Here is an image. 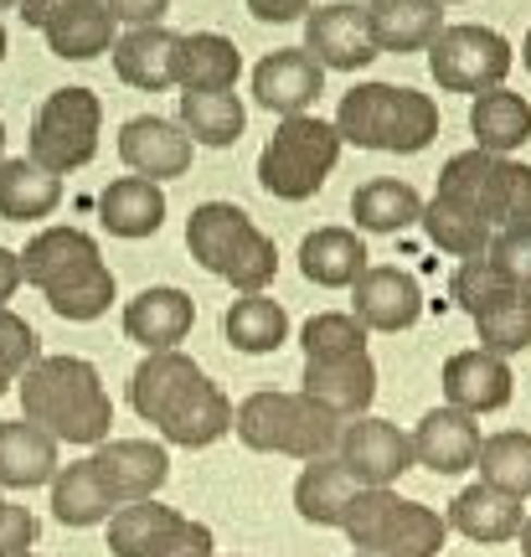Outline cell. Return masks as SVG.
Returning a JSON list of instances; mask_svg holds the SVG:
<instances>
[{
	"instance_id": "cell-1",
	"label": "cell",
	"mask_w": 531,
	"mask_h": 557,
	"mask_svg": "<svg viewBox=\"0 0 531 557\" xmlns=\"http://www.w3.org/2000/svg\"><path fill=\"white\" fill-rule=\"evenodd\" d=\"M129 403L145 423H156L165 444L207 449L233 429V403L186 351H145L129 377Z\"/></svg>"
},
{
	"instance_id": "cell-2",
	"label": "cell",
	"mask_w": 531,
	"mask_h": 557,
	"mask_svg": "<svg viewBox=\"0 0 531 557\" xmlns=\"http://www.w3.org/2000/svg\"><path fill=\"white\" fill-rule=\"evenodd\" d=\"M21 393V418L37 423L41 434H52L58 444H83L99 449L114 423V403L103 387L99 367L83 357H37L26 367V377L16 382Z\"/></svg>"
},
{
	"instance_id": "cell-3",
	"label": "cell",
	"mask_w": 531,
	"mask_h": 557,
	"mask_svg": "<svg viewBox=\"0 0 531 557\" xmlns=\"http://www.w3.org/2000/svg\"><path fill=\"white\" fill-rule=\"evenodd\" d=\"M21 278L41 289L62 320H99L114 305V269L103 263L99 238L83 227H41L21 253Z\"/></svg>"
},
{
	"instance_id": "cell-4",
	"label": "cell",
	"mask_w": 531,
	"mask_h": 557,
	"mask_svg": "<svg viewBox=\"0 0 531 557\" xmlns=\"http://www.w3.org/2000/svg\"><path fill=\"white\" fill-rule=\"evenodd\" d=\"M335 135L356 150L418 156L439 135V103L403 83H361L335 109Z\"/></svg>"
},
{
	"instance_id": "cell-5",
	"label": "cell",
	"mask_w": 531,
	"mask_h": 557,
	"mask_svg": "<svg viewBox=\"0 0 531 557\" xmlns=\"http://www.w3.org/2000/svg\"><path fill=\"white\" fill-rule=\"evenodd\" d=\"M341 429L346 418L331 413L325 403L305 398V393H279V387H263V393H248V398L233 408V434L258 449V455H289V459H335V444H341Z\"/></svg>"
},
{
	"instance_id": "cell-6",
	"label": "cell",
	"mask_w": 531,
	"mask_h": 557,
	"mask_svg": "<svg viewBox=\"0 0 531 557\" xmlns=\"http://www.w3.org/2000/svg\"><path fill=\"white\" fill-rule=\"evenodd\" d=\"M186 248L207 274L227 278L243 295H263L269 278L279 274L274 238L258 233V222L233 201H201L186 222Z\"/></svg>"
},
{
	"instance_id": "cell-7",
	"label": "cell",
	"mask_w": 531,
	"mask_h": 557,
	"mask_svg": "<svg viewBox=\"0 0 531 557\" xmlns=\"http://www.w3.org/2000/svg\"><path fill=\"white\" fill-rule=\"evenodd\" d=\"M439 201H449L491 233L531 222V165L511 156H485V150H459L439 171Z\"/></svg>"
},
{
	"instance_id": "cell-8",
	"label": "cell",
	"mask_w": 531,
	"mask_h": 557,
	"mask_svg": "<svg viewBox=\"0 0 531 557\" xmlns=\"http://www.w3.org/2000/svg\"><path fill=\"white\" fill-rule=\"evenodd\" d=\"M341 532L367 557H439L444 537H449V521L433 506L397 496L387 485V491H356Z\"/></svg>"
},
{
	"instance_id": "cell-9",
	"label": "cell",
	"mask_w": 531,
	"mask_h": 557,
	"mask_svg": "<svg viewBox=\"0 0 531 557\" xmlns=\"http://www.w3.org/2000/svg\"><path fill=\"white\" fill-rule=\"evenodd\" d=\"M335 160H341L335 124L316 120V114L279 120V129L269 135L263 156H258V186L279 201H305L325 186V176L335 171Z\"/></svg>"
},
{
	"instance_id": "cell-10",
	"label": "cell",
	"mask_w": 531,
	"mask_h": 557,
	"mask_svg": "<svg viewBox=\"0 0 531 557\" xmlns=\"http://www.w3.org/2000/svg\"><path fill=\"white\" fill-rule=\"evenodd\" d=\"M99 129H103V103L94 88H58L32 120V145L26 160L41 165L47 176H67L99 156Z\"/></svg>"
},
{
	"instance_id": "cell-11",
	"label": "cell",
	"mask_w": 531,
	"mask_h": 557,
	"mask_svg": "<svg viewBox=\"0 0 531 557\" xmlns=\"http://www.w3.org/2000/svg\"><path fill=\"white\" fill-rule=\"evenodd\" d=\"M429 73L439 88H449V94H491L506 83L511 73V41L491 32V26H444L429 47Z\"/></svg>"
},
{
	"instance_id": "cell-12",
	"label": "cell",
	"mask_w": 531,
	"mask_h": 557,
	"mask_svg": "<svg viewBox=\"0 0 531 557\" xmlns=\"http://www.w3.org/2000/svg\"><path fill=\"white\" fill-rule=\"evenodd\" d=\"M335 459L351 470L361 491H387L393 480H403L413 470V444H408V434L397 423L361 413V418H346Z\"/></svg>"
},
{
	"instance_id": "cell-13",
	"label": "cell",
	"mask_w": 531,
	"mask_h": 557,
	"mask_svg": "<svg viewBox=\"0 0 531 557\" xmlns=\"http://www.w3.org/2000/svg\"><path fill=\"white\" fill-rule=\"evenodd\" d=\"M94 470L109 485L114 506H135V500H156V491L171 475V455L165 444H150V438H103L94 449Z\"/></svg>"
},
{
	"instance_id": "cell-14",
	"label": "cell",
	"mask_w": 531,
	"mask_h": 557,
	"mask_svg": "<svg viewBox=\"0 0 531 557\" xmlns=\"http://www.w3.org/2000/svg\"><path fill=\"white\" fill-rule=\"evenodd\" d=\"M305 52L320 62V67H335V73H356L376 58L372 32H367V5H351V0H335V5H316L305 16Z\"/></svg>"
},
{
	"instance_id": "cell-15",
	"label": "cell",
	"mask_w": 531,
	"mask_h": 557,
	"mask_svg": "<svg viewBox=\"0 0 531 557\" xmlns=\"http://www.w3.org/2000/svg\"><path fill=\"white\" fill-rule=\"evenodd\" d=\"M351 315L367 331H408L423 315V289L397 263H367V274L351 284Z\"/></svg>"
},
{
	"instance_id": "cell-16",
	"label": "cell",
	"mask_w": 531,
	"mask_h": 557,
	"mask_svg": "<svg viewBox=\"0 0 531 557\" xmlns=\"http://www.w3.org/2000/svg\"><path fill=\"white\" fill-rule=\"evenodd\" d=\"M119 160L145 181H171L192 171V135L160 114H135L119 129Z\"/></svg>"
},
{
	"instance_id": "cell-17",
	"label": "cell",
	"mask_w": 531,
	"mask_h": 557,
	"mask_svg": "<svg viewBox=\"0 0 531 557\" xmlns=\"http://www.w3.org/2000/svg\"><path fill=\"white\" fill-rule=\"evenodd\" d=\"M413 444V465L433 470V475H465L474 470V459H480V423L470 413H459V408H429V413L418 418V429L408 434Z\"/></svg>"
},
{
	"instance_id": "cell-18",
	"label": "cell",
	"mask_w": 531,
	"mask_h": 557,
	"mask_svg": "<svg viewBox=\"0 0 531 557\" xmlns=\"http://www.w3.org/2000/svg\"><path fill=\"white\" fill-rule=\"evenodd\" d=\"M325 88V67H320L305 47H279L254 67V99L263 109H274L284 120L295 114H310V103L320 99Z\"/></svg>"
},
{
	"instance_id": "cell-19",
	"label": "cell",
	"mask_w": 531,
	"mask_h": 557,
	"mask_svg": "<svg viewBox=\"0 0 531 557\" xmlns=\"http://www.w3.org/2000/svg\"><path fill=\"white\" fill-rule=\"evenodd\" d=\"M197 325V305L176 284H150L124 305V336L145 351H181V341Z\"/></svg>"
},
{
	"instance_id": "cell-20",
	"label": "cell",
	"mask_w": 531,
	"mask_h": 557,
	"mask_svg": "<svg viewBox=\"0 0 531 557\" xmlns=\"http://www.w3.org/2000/svg\"><path fill=\"white\" fill-rule=\"evenodd\" d=\"M511 367H506V357H491V351H454L449 361H444V398H449V408H459V413H495V408H506L511 403Z\"/></svg>"
},
{
	"instance_id": "cell-21",
	"label": "cell",
	"mask_w": 531,
	"mask_h": 557,
	"mask_svg": "<svg viewBox=\"0 0 531 557\" xmlns=\"http://www.w3.org/2000/svg\"><path fill=\"white\" fill-rule=\"evenodd\" d=\"M299 382H305V387H299L305 398L325 403V408L341 418H361L376 398V367L367 351H356V357H331V361H305Z\"/></svg>"
},
{
	"instance_id": "cell-22",
	"label": "cell",
	"mask_w": 531,
	"mask_h": 557,
	"mask_svg": "<svg viewBox=\"0 0 531 557\" xmlns=\"http://www.w3.org/2000/svg\"><path fill=\"white\" fill-rule=\"evenodd\" d=\"M176 52L181 37L165 26H129L114 41V73L119 83H129L139 94H160L176 83Z\"/></svg>"
},
{
	"instance_id": "cell-23",
	"label": "cell",
	"mask_w": 531,
	"mask_h": 557,
	"mask_svg": "<svg viewBox=\"0 0 531 557\" xmlns=\"http://www.w3.org/2000/svg\"><path fill=\"white\" fill-rule=\"evenodd\" d=\"M367 32H372L376 52H423L444 32V5L439 0H372Z\"/></svg>"
},
{
	"instance_id": "cell-24",
	"label": "cell",
	"mask_w": 531,
	"mask_h": 557,
	"mask_svg": "<svg viewBox=\"0 0 531 557\" xmlns=\"http://www.w3.org/2000/svg\"><path fill=\"white\" fill-rule=\"evenodd\" d=\"M58 438L41 434L37 423L11 418L0 423V491H32V485H52L58 475Z\"/></svg>"
},
{
	"instance_id": "cell-25",
	"label": "cell",
	"mask_w": 531,
	"mask_h": 557,
	"mask_svg": "<svg viewBox=\"0 0 531 557\" xmlns=\"http://www.w3.org/2000/svg\"><path fill=\"white\" fill-rule=\"evenodd\" d=\"M99 222L114 238H156L165 222V191L160 181L119 176L99 191Z\"/></svg>"
},
{
	"instance_id": "cell-26",
	"label": "cell",
	"mask_w": 531,
	"mask_h": 557,
	"mask_svg": "<svg viewBox=\"0 0 531 557\" xmlns=\"http://www.w3.org/2000/svg\"><path fill=\"white\" fill-rule=\"evenodd\" d=\"M444 521L470 542H516L527 511H521V500L506 496V491H495V485H465V491L449 500V517Z\"/></svg>"
},
{
	"instance_id": "cell-27",
	"label": "cell",
	"mask_w": 531,
	"mask_h": 557,
	"mask_svg": "<svg viewBox=\"0 0 531 557\" xmlns=\"http://www.w3.org/2000/svg\"><path fill=\"white\" fill-rule=\"evenodd\" d=\"M299 274L320 289H351L367 274V243L351 227H316L299 243Z\"/></svg>"
},
{
	"instance_id": "cell-28",
	"label": "cell",
	"mask_w": 531,
	"mask_h": 557,
	"mask_svg": "<svg viewBox=\"0 0 531 557\" xmlns=\"http://www.w3.org/2000/svg\"><path fill=\"white\" fill-rule=\"evenodd\" d=\"M356 475L341 465V459H310L295 480V511L310 527H341L346 521V506L356 500Z\"/></svg>"
},
{
	"instance_id": "cell-29",
	"label": "cell",
	"mask_w": 531,
	"mask_h": 557,
	"mask_svg": "<svg viewBox=\"0 0 531 557\" xmlns=\"http://www.w3.org/2000/svg\"><path fill=\"white\" fill-rule=\"evenodd\" d=\"M41 32H47L52 58L88 62V58H99V52H114L119 21L109 16V5H103V0H83V5H73V11H62L58 21H47Z\"/></svg>"
},
{
	"instance_id": "cell-30",
	"label": "cell",
	"mask_w": 531,
	"mask_h": 557,
	"mask_svg": "<svg viewBox=\"0 0 531 557\" xmlns=\"http://www.w3.org/2000/svg\"><path fill=\"white\" fill-rule=\"evenodd\" d=\"M470 129H474V150L485 156H511L531 139V103L511 88H491L470 103Z\"/></svg>"
},
{
	"instance_id": "cell-31",
	"label": "cell",
	"mask_w": 531,
	"mask_h": 557,
	"mask_svg": "<svg viewBox=\"0 0 531 557\" xmlns=\"http://www.w3.org/2000/svg\"><path fill=\"white\" fill-rule=\"evenodd\" d=\"M237 47L222 32H192L181 37V52H176V83L186 94H227L237 83Z\"/></svg>"
},
{
	"instance_id": "cell-32",
	"label": "cell",
	"mask_w": 531,
	"mask_h": 557,
	"mask_svg": "<svg viewBox=\"0 0 531 557\" xmlns=\"http://www.w3.org/2000/svg\"><path fill=\"white\" fill-rule=\"evenodd\" d=\"M222 336L233 351L243 357H269L284 346L289 336V315H284V305L274 295H243L227 305V315H222Z\"/></svg>"
},
{
	"instance_id": "cell-33",
	"label": "cell",
	"mask_w": 531,
	"mask_h": 557,
	"mask_svg": "<svg viewBox=\"0 0 531 557\" xmlns=\"http://www.w3.org/2000/svg\"><path fill=\"white\" fill-rule=\"evenodd\" d=\"M474 336H480V351L491 357H516L531 346V289H495L480 310H474Z\"/></svg>"
},
{
	"instance_id": "cell-34",
	"label": "cell",
	"mask_w": 531,
	"mask_h": 557,
	"mask_svg": "<svg viewBox=\"0 0 531 557\" xmlns=\"http://www.w3.org/2000/svg\"><path fill=\"white\" fill-rule=\"evenodd\" d=\"M62 201V176H47L26 156L0 160V218L5 222H37L52 218Z\"/></svg>"
},
{
	"instance_id": "cell-35",
	"label": "cell",
	"mask_w": 531,
	"mask_h": 557,
	"mask_svg": "<svg viewBox=\"0 0 531 557\" xmlns=\"http://www.w3.org/2000/svg\"><path fill=\"white\" fill-rule=\"evenodd\" d=\"M114 511L119 506L109 496V485L99 480V470H94V459H78V465H67V470L52 475V517L62 527H99Z\"/></svg>"
},
{
	"instance_id": "cell-36",
	"label": "cell",
	"mask_w": 531,
	"mask_h": 557,
	"mask_svg": "<svg viewBox=\"0 0 531 557\" xmlns=\"http://www.w3.org/2000/svg\"><path fill=\"white\" fill-rule=\"evenodd\" d=\"M351 218L361 233H403V227H413L423 218V197L408 181L376 176L351 191Z\"/></svg>"
},
{
	"instance_id": "cell-37",
	"label": "cell",
	"mask_w": 531,
	"mask_h": 557,
	"mask_svg": "<svg viewBox=\"0 0 531 557\" xmlns=\"http://www.w3.org/2000/svg\"><path fill=\"white\" fill-rule=\"evenodd\" d=\"M243 99L233 88L227 94H181V129L192 135V145H212V150H227L243 135Z\"/></svg>"
},
{
	"instance_id": "cell-38",
	"label": "cell",
	"mask_w": 531,
	"mask_h": 557,
	"mask_svg": "<svg viewBox=\"0 0 531 557\" xmlns=\"http://www.w3.org/2000/svg\"><path fill=\"white\" fill-rule=\"evenodd\" d=\"M474 470H480V485H495V491H506V496L527 500L531 496V434H491L480 444V459H474Z\"/></svg>"
},
{
	"instance_id": "cell-39",
	"label": "cell",
	"mask_w": 531,
	"mask_h": 557,
	"mask_svg": "<svg viewBox=\"0 0 531 557\" xmlns=\"http://www.w3.org/2000/svg\"><path fill=\"white\" fill-rule=\"evenodd\" d=\"M423 233H429L433 248H444V253H454V259H485V248H491V227L485 222H474L470 212H459V207H449V201H423Z\"/></svg>"
},
{
	"instance_id": "cell-40",
	"label": "cell",
	"mask_w": 531,
	"mask_h": 557,
	"mask_svg": "<svg viewBox=\"0 0 531 557\" xmlns=\"http://www.w3.org/2000/svg\"><path fill=\"white\" fill-rule=\"evenodd\" d=\"M176 517H181V511L160 506V500H135V506H119L114 517H109V553H114V557H145V553H150V542H156Z\"/></svg>"
},
{
	"instance_id": "cell-41",
	"label": "cell",
	"mask_w": 531,
	"mask_h": 557,
	"mask_svg": "<svg viewBox=\"0 0 531 557\" xmlns=\"http://www.w3.org/2000/svg\"><path fill=\"white\" fill-rule=\"evenodd\" d=\"M299 346H305V361L356 357V351H367V325L356 315H346V310H320V315L305 320Z\"/></svg>"
},
{
	"instance_id": "cell-42",
	"label": "cell",
	"mask_w": 531,
	"mask_h": 557,
	"mask_svg": "<svg viewBox=\"0 0 531 557\" xmlns=\"http://www.w3.org/2000/svg\"><path fill=\"white\" fill-rule=\"evenodd\" d=\"M41 357L37 331L16 315V310H0V398L26 377V367Z\"/></svg>"
},
{
	"instance_id": "cell-43",
	"label": "cell",
	"mask_w": 531,
	"mask_h": 557,
	"mask_svg": "<svg viewBox=\"0 0 531 557\" xmlns=\"http://www.w3.org/2000/svg\"><path fill=\"white\" fill-rule=\"evenodd\" d=\"M485 263L495 269L501 284L511 289H531V222H516V227H501L485 248Z\"/></svg>"
},
{
	"instance_id": "cell-44",
	"label": "cell",
	"mask_w": 531,
	"mask_h": 557,
	"mask_svg": "<svg viewBox=\"0 0 531 557\" xmlns=\"http://www.w3.org/2000/svg\"><path fill=\"white\" fill-rule=\"evenodd\" d=\"M495 289H506V284L495 278L491 263H485V259H459V269H454V278H449V299L465 310V315H474V310H480Z\"/></svg>"
},
{
	"instance_id": "cell-45",
	"label": "cell",
	"mask_w": 531,
	"mask_h": 557,
	"mask_svg": "<svg viewBox=\"0 0 531 557\" xmlns=\"http://www.w3.org/2000/svg\"><path fill=\"white\" fill-rule=\"evenodd\" d=\"M212 547L217 542H212V532H207L201 521L176 517L156 542H150V553L145 557H212Z\"/></svg>"
},
{
	"instance_id": "cell-46",
	"label": "cell",
	"mask_w": 531,
	"mask_h": 557,
	"mask_svg": "<svg viewBox=\"0 0 531 557\" xmlns=\"http://www.w3.org/2000/svg\"><path fill=\"white\" fill-rule=\"evenodd\" d=\"M32 542H37V517L0 496V557H26Z\"/></svg>"
},
{
	"instance_id": "cell-47",
	"label": "cell",
	"mask_w": 531,
	"mask_h": 557,
	"mask_svg": "<svg viewBox=\"0 0 531 557\" xmlns=\"http://www.w3.org/2000/svg\"><path fill=\"white\" fill-rule=\"evenodd\" d=\"M103 5H109V16L114 21H129V26H160V16H165L171 0H103Z\"/></svg>"
},
{
	"instance_id": "cell-48",
	"label": "cell",
	"mask_w": 531,
	"mask_h": 557,
	"mask_svg": "<svg viewBox=\"0 0 531 557\" xmlns=\"http://www.w3.org/2000/svg\"><path fill=\"white\" fill-rule=\"evenodd\" d=\"M248 11L269 26H284V21H305L316 11V0H248Z\"/></svg>"
},
{
	"instance_id": "cell-49",
	"label": "cell",
	"mask_w": 531,
	"mask_h": 557,
	"mask_svg": "<svg viewBox=\"0 0 531 557\" xmlns=\"http://www.w3.org/2000/svg\"><path fill=\"white\" fill-rule=\"evenodd\" d=\"M73 5H83V0H21L16 16L26 21V26H47V21H58L62 11H73Z\"/></svg>"
},
{
	"instance_id": "cell-50",
	"label": "cell",
	"mask_w": 531,
	"mask_h": 557,
	"mask_svg": "<svg viewBox=\"0 0 531 557\" xmlns=\"http://www.w3.org/2000/svg\"><path fill=\"white\" fill-rule=\"evenodd\" d=\"M21 289V253L16 248H0V310H5V299Z\"/></svg>"
},
{
	"instance_id": "cell-51",
	"label": "cell",
	"mask_w": 531,
	"mask_h": 557,
	"mask_svg": "<svg viewBox=\"0 0 531 557\" xmlns=\"http://www.w3.org/2000/svg\"><path fill=\"white\" fill-rule=\"evenodd\" d=\"M516 542H521V557H531V517L521 521V532H516Z\"/></svg>"
},
{
	"instance_id": "cell-52",
	"label": "cell",
	"mask_w": 531,
	"mask_h": 557,
	"mask_svg": "<svg viewBox=\"0 0 531 557\" xmlns=\"http://www.w3.org/2000/svg\"><path fill=\"white\" fill-rule=\"evenodd\" d=\"M521 62H527V73H531V32H527V41H521Z\"/></svg>"
},
{
	"instance_id": "cell-53",
	"label": "cell",
	"mask_w": 531,
	"mask_h": 557,
	"mask_svg": "<svg viewBox=\"0 0 531 557\" xmlns=\"http://www.w3.org/2000/svg\"><path fill=\"white\" fill-rule=\"evenodd\" d=\"M16 5H21V0H0V11H16Z\"/></svg>"
},
{
	"instance_id": "cell-54",
	"label": "cell",
	"mask_w": 531,
	"mask_h": 557,
	"mask_svg": "<svg viewBox=\"0 0 531 557\" xmlns=\"http://www.w3.org/2000/svg\"><path fill=\"white\" fill-rule=\"evenodd\" d=\"M0 62H5V26H0Z\"/></svg>"
},
{
	"instance_id": "cell-55",
	"label": "cell",
	"mask_w": 531,
	"mask_h": 557,
	"mask_svg": "<svg viewBox=\"0 0 531 557\" xmlns=\"http://www.w3.org/2000/svg\"><path fill=\"white\" fill-rule=\"evenodd\" d=\"M0 150H5V124H0Z\"/></svg>"
},
{
	"instance_id": "cell-56",
	"label": "cell",
	"mask_w": 531,
	"mask_h": 557,
	"mask_svg": "<svg viewBox=\"0 0 531 557\" xmlns=\"http://www.w3.org/2000/svg\"><path fill=\"white\" fill-rule=\"evenodd\" d=\"M351 557H367V553H351Z\"/></svg>"
},
{
	"instance_id": "cell-57",
	"label": "cell",
	"mask_w": 531,
	"mask_h": 557,
	"mask_svg": "<svg viewBox=\"0 0 531 557\" xmlns=\"http://www.w3.org/2000/svg\"><path fill=\"white\" fill-rule=\"evenodd\" d=\"M439 5H449V0H439Z\"/></svg>"
},
{
	"instance_id": "cell-58",
	"label": "cell",
	"mask_w": 531,
	"mask_h": 557,
	"mask_svg": "<svg viewBox=\"0 0 531 557\" xmlns=\"http://www.w3.org/2000/svg\"><path fill=\"white\" fill-rule=\"evenodd\" d=\"M26 557H32V553H26Z\"/></svg>"
}]
</instances>
